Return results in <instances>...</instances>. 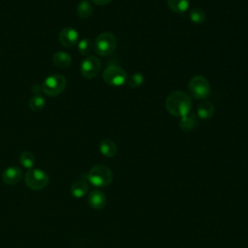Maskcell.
<instances>
[{"label": "cell", "mask_w": 248, "mask_h": 248, "mask_svg": "<svg viewBox=\"0 0 248 248\" xmlns=\"http://www.w3.org/2000/svg\"><path fill=\"white\" fill-rule=\"evenodd\" d=\"M41 87L42 92H44L46 95L50 97L57 96L66 88V78L62 75H50L45 78Z\"/></svg>", "instance_id": "obj_5"}, {"label": "cell", "mask_w": 248, "mask_h": 248, "mask_svg": "<svg viewBox=\"0 0 248 248\" xmlns=\"http://www.w3.org/2000/svg\"><path fill=\"white\" fill-rule=\"evenodd\" d=\"M19 162L24 168L31 170V169H33V167L35 165V157H34L33 153H31L29 151H23L20 154Z\"/></svg>", "instance_id": "obj_21"}, {"label": "cell", "mask_w": 248, "mask_h": 248, "mask_svg": "<svg viewBox=\"0 0 248 248\" xmlns=\"http://www.w3.org/2000/svg\"><path fill=\"white\" fill-rule=\"evenodd\" d=\"M197 117L195 114L189 113L184 117H181L179 120V127L184 132H189L193 130L197 125Z\"/></svg>", "instance_id": "obj_17"}, {"label": "cell", "mask_w": 248, "mask_h": 248, "mask_svg": "<svg viewBox=\"0 0 248 248\" xmlns=\"http://www.w3.org/2000/svg\"><path fill=\"white\" fill-rule=\"evenodd\" d=\"M213 113H214V107L208 101L202 102L197 108V115L200 119L207 120L211 118Z\"/></svg>", "instance_id": "obj_14"}, {"label": "cell", "mask_w": 248, "mask_h": 248, "mask_svg": "<svg viewBox=\"0 0 248 248\" xmlns=\"http://www.w3.org/2000/svg\"><path fill=\"white\" fill-rule=\"evenodd\" d=\"M189 17H190L192 22L197 23V24H201L205 20L206 16H205V13L203 12V10H202V9H193L189 13Z\"/></svg>", "instance_id": "obj_22"}, {"label": "cell", "mask_w": 248, "mask_h": 248, "mask_svg": "<svg viewBox=\"0 0 248 248\" xmlns=\"http://www.w3.org/2000/svg\"><path fill=\"white\" fill-rule=\"evenodd\" d=\"M88 181L95 187L103 188L108 186L113 178L112 171L104 165L94 166L88 172Z\"/></svg>", "instance_id": "obj_2"}, {"label": "cell", "mask_w": 248, "mask_h": 248, "mask_svg": "<svg viewBox=\"0 0 248 248\" xmlns=\"http://www.w3.org/2000/svg\"><path fill=\"white\" fill-rule=\"evenodd\" d=\"M169 8L177 14H183L189 9V0H167Z\"/></svg>", "instance_id": "obj_16"}, {"label": "cell", "mask_w": 248, "mask_h": 248, "mask_svg": "<svg viewBox=\"0 0 248 248\" xmlns=\"http://www.w3.org/2000/svg\"><path fill=\"white\" fill-rule=\"evenodd\" d=\"M188 90L190 95L199 100H203L209 97L211 88L208 80L202 76H195L188 83Z\"/></svg>", "instance_id": "obj_3"}, {"label": "cell", "mask_w": 248, "mask_h": 248, "mask_svg": "<svg viewBox=\"0 0 248 248\" xmlns=\"http://www.w3.org/2000/svg\"><path fill=\"white\" fill-rule=\"evenodd\" d=\"M101 70V61L95 56L84 58L80 64V73L85 78H95Z\"/></svg>", "instance_id": "obj_8"}, {"label": "cell", "mask_w": 248, "mask_h": 248, "mask_svg": "<svg viewBox=\"0 0 248 248\" xmlns=\"http://www.w3.org/2000/svg\"><path fill=\"white\" fill-rule=\"evenodd\" d=\"M110 1H111V0H91V2H93L94 4L99 5V6L107 5V4H108Z\"/></svg>", "instance_id": "obj_24"}, {"label": "cell", "mask_w": 248, "mask_h": 248, "mask_svg": "<svg viewBox=\"0 0 248 248\" xmlns=\"http://www.w3.org/2000/svg\"><path fill=\"white\" fill-rule=\"evenodd\" d=\"M78 48L81 55H87L94 48V43L88 38H83L78 42Z\"/></svg>", "instance_id": "obj_20"}, {"label": "cell", "mask_w": 248, "mask_h": 248, "mask_svg": "<svg viewBox=\"0 0 248 248\" xmlns=\"http://www.w3.org/2000/svg\"><path fill=\"white\" fill-rule=\"evenodd\" d=\"M25 184L28 188L39 191L45 189L49 181L48 175L43 170L40 169H31L29 170L24 176Z\"/></svg>", "instance_id": "obj_6"}, {"label": "cell", "mask_w": 248, "mask_h": 248, "mask_svg": "<svg viewBox=\"0 0 248 248\" xmlns=\"http://www.w3.org/2000/svg\"><path fill=\"white\" fill-rule=\"evenodd\" d=\"M93 13V7L87 0H81L77 6V14L81 18H88Z\"/></svg>", "instance_id": "obj_18"}, {"label": "cell", "mask_w": 248, "mask_h": 248, "mask_svg": "<svg viewBox=\"0 0 248 248\" xmlns=\"http://www.w3.org/2000/svg\"><path fill=\"white\" fill-rule=\"evenodd\" d=\"M87 202L93 209H103L107 204V197L100 190H93L88 194Z\"/></svg>", "instance_id": "obj_11"}, {"label": "cell", "mask_w": 248, "mask_h": 248, "mask_svg": "<svg viewBox=\"0 0 248 248\" xmlns=\"http://www.w3.org/2000/svg\"><path fill=\"white\" fill-rule=\"evenodd\" d=\"M99 150L102 153V155H104L105 157L111 158V157H113L116 154L117 146H116L114 141H112L111 140L106 139V140H103L100 142Z\"/></svg>", "instance_id": "obj_13"}, {"label": "cell", "mask_w": 248, "mask_h": 248, "mask_svg": "<svg viewBox=\"0 0 248 248\" xmlns=\"http://www.w3.org/2000/svg\"><path fill=\"white\" fill-rule=\"evenodd\" d=\"M70 192L73 197L77 199H80L87 194L88 184L84 180H77L72 184L70 188Z\"/></svg>", "instance_id": "obj_15"}, {"label": "cell", "mask_w": 248, "mask_h": 248, "mask_svg": "<svg viewBox=\"0 0 248 248\" xmlns=\"http://www.w3.org/2000/svg\"><path fill=\"white\" fill-rule=\"evenodd\" d=\"M144 78L140 73H134L127 80L128 82V86L130 88H136L140 86L143 83Z\"/></svg>", "instance_id": "obj_23"}, {"label": "cell", "mask_w": 248, "mask_h": 248, "mask_svg": "<svg viewBox=\"0 0 248 248\" xmlns=\"http://www.w3.org/2000/svg\"><path fill=\"white\" fill-rule=\"evenodd\" d=\"M165 106L171 115L181 118L191 112L192 100L185 92L174 91L167 97Z\"/></svg>", "instance_id": "obj_1"}, {"label": "cell", "mask_w": 248, "mask_h": 248, "mask_svg": "<svg viewBox=\"0 0 248 248\" xmlns=\"http://www.w3.org/2000/svg\"><path fill=\"white\" fill-rule=\"evenodd\" d=\"M28 105L33 111H40L46 105V99L41 94H35L30 98Z\"/></svg>", "instance_id": "obj_19"}, {"label": "cell", "mask_w": 248, "mask_h": 248, "mask_svg": "<svg viewBox=\"0 0 248 248\" xmlns=\"http://www.w3.org/2000/svg\"><path fill=\"white\" fill-rule=\"evenodd\" d=\"M103 79L111 86H121L128 80L127 73L120 67L108 66L103 73Z\"/></svg>", "instance_id": "obj_7"}, {"label": "cell", "mask_w": 248, "mask_h": 248, "mask_svg": "<svg viewBox=\"0 0 248 248\" xmlns=\"http://www.w3.org/2000/svg\"><path fill=\"white\" fill-rule=\"evenodd\" d=\"M52 62L56 67L61 68V69H66L71 65L72 57L69 53L59 50L53 54Z\"/></svg>", "instance_id": "obj_12"}, {"label": "cell", "mask_w": 248, "mask_h": 248, "mask_svg": "<svg viewBox=\"0 0 248 248\" xmlns=\"http://www.w3.org/2000/svg\"><path fill=\"white\" fill-rule=\"evenodd\" d=\"M22 177V171L18 167L12 166L7 169L2 173V179L5 184L13 186L17 184Z\"/></svg>", "instance_id": "obj_10"}, {"label": "cell", "mask_w": 248, "mask_h": 248, "mask_svg": "<svg viewBox=\"0 0 248 248\" xmlns=\"http://www.w3.org/2000/svg\"><path fill=\"white\" fill-rule=\"evenodd\" d=\"M59 42L65 47H73L78 42V32L71 27H64L59 33Z\"/></svg>", "instance_id": "obj_9"}, {"label": "cell", "mask_w": 248, "mask_h": 248, "mask_svg": "<svg viewBox=\"0 0 248 248\" xmlns=\"http://www.w3.org/2000/svg\"><path fill=\"white\" fill-rule=\"evenodd\" d=\"M116 48V39L110 32L101 33L94 42V50L100 56L110 55Z\"/></svg>", "instance_id": "obj_4"}]
</instances>
